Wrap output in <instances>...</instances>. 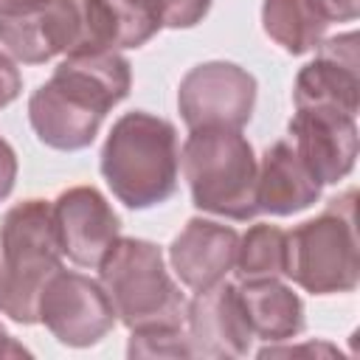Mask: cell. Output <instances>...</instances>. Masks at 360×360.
Masks as SVG:
<instances>
[{"label":"cell","instance_id":"6da1fadb","mask_svg":"<svg viewBox=\"0 0 360 360\" xmlns=\"http://www.w3.org/2000/svg\"><path fill=\"white\" fill-rule=\"evenodd\" d=\"M132 70L118 51H73L53 76L28 98V121L37 138L59 152L90 146L107 112L129 96Z\"/></svg>","mask_w":360,"mask_h":360},{"label":"cell","instance_id":"7a4b0ae2","mask_svg":"<svg viewBox=\"0 0 360 360\" xmlns=\"http://www.w3.org/2000/svg\"><path fill=\"white\" fill-rule=\"evenodd\" d=\"M177 169L174 124L143 110L124 112L101 146V174L127 208L141 211L166 202L177 191Z\"/></svg>","mask_w":360,"mask_h":360},{"label":"cell","instance_id":"3957f363","mask_svg":"<svg viewBox=\"0 0 360 360\" xmlns=\"http://www.w3.org/2000/svg\"><path fill=\"white\" fill-rule=\"evenodd\" d=\"M62 267L53 208L45 200L11 205L0 222V312L14 323H39V295Z\"/></svg>","mask_w":360,"mask_h":360},{"label":"cell","instance_id":"277c9868","mask_svg":"<svg viewBox=\"0 0 360 360\" xmlns=\"http://www.w3.org/2000/svg\"><path fill=\"white\" fill-rule=\"evenodd\" d=\"M98 281L129 332L183 329L186 298L155 242L118 236L98 262Z\"/></svg>","mask_w":360,"mask_h":360},{"label":"cell","instance_id":"5b68a950","mask_svg":"<svg viewBox=\"0 0 360 360\" xmlns=\"http://www.w3.org/2000/svg\"><path fill=\"white\" fill-rule=\"evenodd\" d=\"M183 177L191 191V202L200 211L253 219L256 208V174L259 163L253 146L239 129L197 127L188 132L180 152Z\"/></svg>","mask_w":360,"mask_h":360},{"label":"cell","instance_id":"8992f818","mask_svg":"<svg viewBox=\"0 0 360 360\" xmlns=\"http://www.w3.org/2000/svg\"><path fill=\"white\" fill-rule=\"evenodd\" d=\"M287 278L312 295L352 292L360 284L357 191L349 188L287 233Z\"/></svg>","mask_w":360,"mask_h":360},{"label":"cell","instance_id":"52a82bcc","mask_svg":"<svg viewBox=\"0 0 360 360\" xmlns=\"http://www.w3.org/2000/svg\"><path fill=\"white\" fill-rule=\"evenodd\" d=\"M118 315L101 281L76 270H56L39 295V323L65 346L84 349L98 343Z\"/></svg>","mask_w":360,"mask_h":360},{"label":"cell","instance_id":"ba28073f","mask_svg":"<svg viewBox=\"0 0 360 360\" xmlns=\"http://www.w3.org/2000/svg\"><path fill=\"white\" fill-rule=\"evenodd\" d=\"M256 107V79L233 62L194 65L177 87V110L188 129H242Z\"/></svg>","mask_w":360,"mask_h":360},{"label":"cell","instance_id":"9c48e42d","mask_svg":"<svg viewBox=\"0 0 360 360\" xmlns=\"http://www.w3.org/2000/svg\"><path fill=\"white\" fill-rule=\"evenodd\" d=\"M0 42L25 65H42L59 53L84 51V0H45L20 14H0Z\"/></svg>","mask_w":360,"mask_h":360},{"label":"cell","instance_id":"30bf717a","mask_svg":"<svg viewBox=\"0 0 360 360\" xmlns=\"http://www.w3.org/2000/svg\"><path fill=\"white\" fill-rule=\"evenodd\" d=\"M287 129L298 158L321 186H332L352 174L360 146L357 115L335 107H295Z\"/></svg>","mask_w":360,"mask_h":360},{"label":"cell","instance_id":"8fae6325","mask_svg":"<svg viewBox=\"0 0 360 360\" xmlns=\"http://www.w3.org/2000/svg\"><path fill=\"white\" fill-rule=\"evenodd\" d=\"M188 326V346L191 357H248L253 329L248 323L242 298L236 284L217 281L205 290H197V295L186 304V321Z\"/></svg>","mask_w":360,"mask_h":360},{"label":"cell","instance_id":"7c38bea8","mask_svg":"<svg viewBox=\"0 0 360 360\" xmlns=\"http://www.w3.org/2000/svg\"><path fill=\"white\" fill-rule=\"evenodd\" d=\"M51 208L62 256L79 267H98L121 233V219L107 197L93 186H70L53 200Z\"/></svg>","mask_w":360,"mask_h":360},{"label":"cell","instance_id":"4fadbf2b","mask_svg":"<svg viewBox=\"0 0 360 360\" xmlns=\"http://www.w3.org/2000/svg\"><path fill=\"white\" fill-rule=\"evenodd\" d=\"M295 107H335L349 115L360 110V59L357 34H340L318 45V56L307 62L292 87Z\"/></svg>","mask_w":360,"mask_h":360},{"label":"cell","instance_id":"5bb4252c","mask_svg":"<svg viewBox=\"0 0 360 360\" xmlns=\"http://www.w3.org/2000/svg\"><path fill=\"white\" fill-rule=\"evenodd\" d=\"M239 233L231 225L191 217L186 228L169 245V262L174 276L188 290H205L222 281L236 262Z\"/></svg>","mask_w":360,"mask_h":360},{"label":"cell","instance_id":"9a60e30c","mask_svg":"<svg viewBox=\"0 0 360 360\" xmlns=\"http://www.w3.org/2000/svg\"><path fill=\"white\" fill-rule=\"evenodd\" d=\"M318 177L304 166L292 141L281 138L264 149L256 174V208L259 214L290 217L321 200Z\"/></svg>","mask_w":360,"mask_h":360},{"label":"cell","instance_id":"2e32d148","mask_svg":"<svg viewBox=\"0 0 360 360\" xmlns=\"http://www.w3.org/2000/svg\"><path fill=\"white\" fill-rule=\"evenodd\" d=\"M236 290L253 338H262L267 343H287L304 332V301L298 298V292H292V287L278 281V276L239 278Z\"/></svg>","mask_w":360,"mask_h":360},{"label":"cell","instance_id":"e0dca14e","mask_svg":"<svg viewBox=\"0 0 360 360\" xmlns=\"http://www.w3.org/2000/svg\"><path fill=\"white\" fill-rule=\"evenodd\" d=\"M84 51L141 48L163 28L158 11L146 0H84Z\"/></svg>","mask_w":360,"mask_h":360},{"label":"cell","instance_id":"ac0fdd59","mask_svg":"<svg viewBox=\"0 0 360 360\" xmlns=\"http://www.w3.org/2000/svg\"><path fill=\"white\" fill-rule=\"evenodd\" d=\"M262 25L276 45L292 56H301L323 42L332 22L321 0H264Z\"/></svg>","mask_w":360,"mask_h":360},{"label":"cell","instance_id":"d6986e66","mask_svg":"<svg viewBox=\"0 0 360 360\" xmlns=\"http://www.w3.org/2000/svg\"><path fill=\"white\" fill-rule=\"evenodd\" d=\"M233 270L239 278H262V276H284L287 270V231L278 225L259 222L239 236Z\"/></svg>","mask_w":360,"mask_h":360},{"label":"cell","instance_id":"ffe728a7","mask_svg":"<svg viewBox=\"0 0 360 360\" xmlns=\"http://www.w3.org/2000/svg\"><path fill=\"white\" fill-rule=\"evenodd\" d=\"M129 357H191L188 335L183 329H158V332H132Z\"/></svg>","mask_w":360,"mask_h":360},{"label":"cell","instance_id":"44dd1931","mask_svg":"<svg viewBox=\"0 0 360 360\" xmlns=\"http://www.w3.org/2000/svg\"><path fill=\"white\" fill-rule=\"evenodd\" d=\"M166 28H194L205 20L211 0H146Z\"/></svg>","mask_w":360,"mask_h":360},{"label":"cell","instance_id":"7402d4cb","mask_svg":"<svg viewBox=\"0 0 360 360\" xmlns=\"http://www.w3.org/2000/svg\"><path fill=\"white\" fill-rule=\"evenodd\" d=\"M22 90V76L17 70V65L0 51V110L8 107Z\"/></svg>","mask_w":360,"mask_h":360},{"label":"cell","instance_id":"603a6c76","mask_svg":"<svg viewBox=\"0 0 360 360\" xmlns=\"http://www.w3.org/2000/svg\"><path fill=\"white\" fill-rule=\"evenodd\" d=\"M14 180H17V152L0 135V202L14 191Z\"/></svg>","mask_w":360,"mask_h":360},{"label":"cell","instance_id":"cb8c5ba5","mask_svg":"<svg viewBox=\"0 0 360 360\" xmlns=\"http://www.w3.org/2000/svg\"><path fill=\"white\" fill-rule=\"evenodd\" d=\"M329 22H349L360 14V0H321Z\"/></svg>","mask_w":360,"mask_h":360},{"label":"cell","instance_id":"d4e9b609","mask_svg":"<svg viewBox=\"0 0 360 360\" xmlns=\"http://www.w3.org/2000/svg\"><path fill=\"white\" fill-rule=\"evenodd\" d=\"M31 352L22 346V343H17L8 332H6V326L0 323V357H28Z\"/></svg>","mask_w":360,"mask_h":360},{"label":"cell","instance_id":"484cf974","mask_svg":"<svg viewBox=\"0 0 360 360\" xmlns=\"http://www.w3.org/2000/svg\"><path fill=\"white\" fill-rule=\"evenodd\" d=\"M39 3H45V0H0V14H20Z\"/></svg>","mask_w":360,"mask_h":360}]
</instances>
